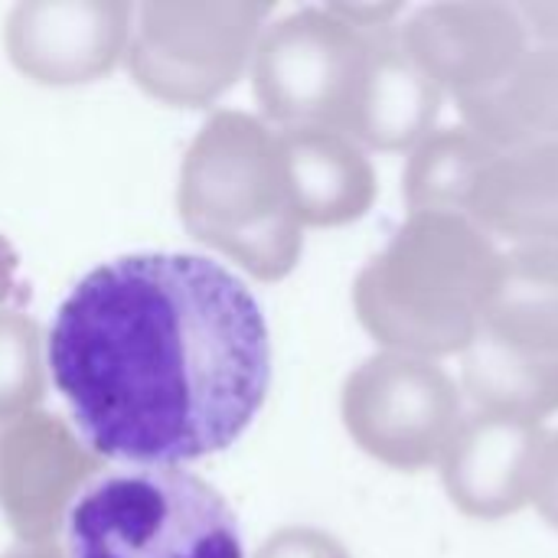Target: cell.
I'll return each mask as SVG.
<instances>
[{
	"instance_id": "cell-6",
	"label": "cell",
	"mask_w": 558,
	"mask_h": 558,
	"mask_svg": "<svg viewBox=\"0 0 558 558\" xmlns=\"http://www.w3.org/2000/svg\"><path fill=\"white\" fill-rule=\"evenodd\" d=\"M366 62L369 29L330 7H304L262 29L248 69L265 118L347 134Z\"/></svg>"
},
{
	"instance_id": "cell-18",
	"label": "cell",
	"mask_w": 558,
	"mask_h": 558,
	"mask_svg": "<svg viewBox=\"0 0 558 558\" xmlns=\"http://www.w3.org/2000/svg\"><path fill=\"white\" fill-rule=\"evenodd\" d=\"M497 147L477 137L471 128H441L418 141L402 173V196L409 213H454L471 219L477 186Z\"/></svg>"
},
{
	"instance_id": "cell-3",
	"label": "cell",
	"mask_w": 558,
	"mask_h": 558,
	"mask_svg": "<svg viewBox=\"0 0 558 558\" xmlns=\"http://www.w3.org/2000/svg\"><path fill=\"white\" fill-rule=\"evenodd\" d=\"M177 206L186 232L258 281H281L304 248L284 183L278 131L245 111H216L180 167Z\"/></svg>"
},
{
	"instance_id": "cell-10",
	"label": "cell",
	"mask_w": 558,
	"mask_h": 558,
	"mask_svg": "<svg viewBox=\"0 0 558 558\" xmlns=\"http://www.w3.org/2000/svg\"><path fill=\"white\" fill-rule=\"evenodd\" d=\"M134 7L121 0H26L3 26L10 62L39 85H85L128 49Z\"/></svg>"
},
{
	"instance_id": "cell-23",
	"label": "cell",
	"mask_w": 558,
	"mask_h": 558,
	"mask_svg": "<svg viewBox=\"0 0 558 558\" xmlns=\"http://www.w3.org/2000/svg\"><path fill=\"white\" fill-rule=\"evenodd\" d=\"M13 281H16V252L0 235V307L10 298V291H13Z\"/></svg>"
},
{
	"instance_id": "cell-1",
	"label": "cell",
	"mask_w": 558,
	"mask_h": 558,
	"mask_svg": "<svg viewBox=\"0 0 558 558\" xmlns=\"http://www.w3.org/2000/svg\"><path fill=\"white\" fill-rule=\"evenodd\" d=\"M46 366L92 454L183 468L255 422L271 340L258 298L226 265L137 252L92 268L62 298Z\"/></svg>"
},
{
	"instance_id": "cell-19",
	"label": "cell",
	"mask_w": 558,
	"mask_h": 558,
	"mask_svg": "<svg viewBox=\"0 0 558 558\" xmlns=\"http://www.w3.org/2000/svg\"><path fill=\"white\" fill-rule=\"evenodd\" d=\"M43 392L46 356L36 320L0 307V425L39 412Z\"/></svg>"
},
{
	"instance_id": "cell-15",
	"label": "cell",
	"mask_w": 558,
	"mask_h": 558,
	"mask_svg": "<svg viewBox=\"0 0 558 558\" xmlns=\"http://www.w3.org/2000/svg\"><path fill=\"white\" fill-rule=\"evenodd\" d=\"M481 333L513 350L558 356V245L500 252Z\"/></svg>"
},
{
	"instance_id": "cell-11",
	"label": "cell",
	"mask_w": 558,
	"mask_h": 558,
	"mask_svg": "<svg viewBox=\"0 0 558 558\" xmlns=\"http://www.w3.org/2000/svg\"><path fill=\"white\" fill-rule=\"evenodd\" d=\"M543 441L546 428L536 422L490 412L464 415L441 458L451 504L474 520H504L530 507Z\"/></svg>"
},
{
	"instance_id": "cell-20",
	"label": "cell",
	"mask_w": 558,
	"mask_h": 558,
	"mask_svg": "<svg viewBox=\"0 0 558 558\" xmlns=\"http://www.w3.org/2000/svg\"><path fill=\"white\" fill-rule=\"evenodd\" d=\"M255 558H350L347 546L314 526H284L271 533Z\"/></svg>"
},
{
	"instance_id": "cell-9",
	"label": "cell",
	"mask_w": 558,
	"mask_h": 558,
	"mask_svg": "<svg viewBox=\"0 0 558 558\" xmlns=\"http://www.w3.org/2000/svg\"><path fill=\"white\" fill-rule=\"evenodd\" d=\"M409 56L458 101L497 88L530 49L517 3L445 0L428 3L399 26Z\"/></svg>"
},
{
	"instance_id": "cell-17",
	"label": "cell",
	"mask_w": 558,
	"mask_h": 558,
	"mask_svg": "<svg viewBox=\"0 0 558 558\" xmlns=\"http://www.w3.org/2000/svg\"><path fill=\"white\" fill-rule=\"evenodd\" d=\"M461 356L464 392L474 399L477 412L536 425L558 412V356L513 350L484 333H477V340Z\"/></svg>"
},
{
	"instance_id": "cell-2",
	"label": "cell",
	"mask_w": 558,
	"mask_h": 558,
	"mask_svg": "<svg viewBox=\"0 0 558 558\" xmlns=\"http://www.w3.org/2000/svg\"><path fill=\"white\" fill-rule=\"evenodd\" d=\"M500 248L474 219L409 213L353 281L360 324L389 353L438 360L464 353L494 288Z\"/></svg>"
},
{
	"instance_id": "cell-21",
	"label": "cell",
	"mask_w": 558,
	"mask_h": 558,
	"mask_svg": "<svg viewBox=\"0 0 558 558\" xmlns=\"http://www.w3.org/2000/svg\"><path fill=\"white\" fill-rule=\"evenodd\" d=\"M530 504L558 530V432H546V441L539 448Z\"/></svg>"
},
{
	"instance_id": "cell-24",
	"label": "cell",
	"mask_w": 558,
	"mask_h": 558,
	"mask_svg": "<svg viewBox=\"0 0 558 558\" xmlns=\"http://www.w3.org/2000/svg\"><path fill=\"white\" fill-rule=\"evenodd\" d=\"M0 558H65V553L56 546V543H43V546H26V543H16L13 549H7Z\"/></svg>"
},
{
	"instance_id": "cell-14",
	"label": "cell",
	"mask_w": 558,
	"mask_h": 558,
	"mask_svg": "<svg viewBox=\"0 0 558 558\" xmlns=\"http://www.w3.org/2000/svg\"><path fill=\"white\" fill-rule=\"evenodd\" d=\"M471 219L513 245H558V141L500 150L477 186Z\"/></svg>"
},
{
	"instance_id": "cell-4",
	"label": "cell",
	"mask_w": 558,
	"mask_h": 558,
	"mask_svg": "<svg viewBox=\"0 0 558 558\" xmlns=\"http://www.w3.org/2000/svg\"><path fill=\"white\" fill-rule=\"evenodd\" d=\"M65 558H245L226 497L183 468H111L72 504Z\"/></svg>"
},
{
	"instance_id": "cell-16",
	"label": "cell",
	"mask_w": 558,
	"mask_h": 558,
	"mask_svg": "<svg viewBox=\"0 0 558 558\" xmlns=\"http://www.w3.org/2000/svg\"><path fill=\"white\" fill-rule=\"evenodd\" d=\"M458 108L464 128L497 150L558 141V43L526 49L497 88L458 101Z\"/></svg>"
},
{
	"instance_id": "cell-12",
	"label": "cell",
	"mask_w": 558,
	"mask_h": 558,
	"mask_svg": "<svg viewBox=\"0 0 558 558\" xmlns=\"http://www.w3.org/2000/svg\"><path fill=\"white\" fill-rule=\"evenodd\" d=\"M278 150L301 226H347L373 209L376 167L353 137L327 128H281Z\"/></svg>"
},
{
	"instance_id": "cell-13",
	"label": "cell",
	"mask_w": 558,
	"mask_h": 558,
	"mask_svg": "<svg viewBox=\"0 0 558 558\" xmlns=\"http://www.w3.org/2000/svg\"><path fill=\"white\" fill-rule=\"evenodd\" d=\"M441 88L409 56L396 23L369 29V62L347 137L360 147L405 150L432 134Z\"/></svg>"
},
{
	"instance_id": "cell-22",
	"label": "cell",
	"mask_w": 558,
	"mask_h": 558,
	"mask_svg": "<svg viewBox=\"0 0 558 558\" xmlns=\"http://www.w3.org/2000/svg\"><path fill=\"white\" fill-rule=\"evenodd\" d=\"M517 13L526 23V33H536L546 43H558V0L549 3H517Z\"/></svg>"
},
{
	"instance_id": "cell-5",
	"label": "cell",
	"mask_w": 558,
	"mask_h": 558,
	"mask_svg": "<svg viewBox=\"0 0 558 558\" xmlns=\"http://www.w3.org/2000/svg\"><path fill=\"white\" fill-rule=\"evenodd\" d=\"M268 3H167L134 7L128 72L154 98L203 108L252 65Z\"/></svg>"
},
{
	"instance_id": "cell-8",
	"label": "cell",
	"mask_w": 558,
	"mask_h": 558,
	"mask_svg": "<svg viewBox=\"0 0 558 558\" xmlns=\"http://www.w3.org/2000/svg\"><path fill=\"white\" fill-rule=\"evenodd\" d=\"M101 458L56 415L33 412L0 432V510L26 546L56 543Z\"/></svg>"
},
{
	"instance_id": "cell-7",
	"label": "cell",
	"mask_w": 558,
	"mask_h": 558,
	"mask_svg": "<svg viewBox=\"0 0 558 558\" xmlns=\"http://www.w3.org/2000/svg\"><path fill=\"white\" fill-rule=\"evenodd\" d=\"M340 412L350 438L396 471L441 464L464 418L461 392L435 360L389 350L347 376Z\"/></svg>"
}]
</instances>
